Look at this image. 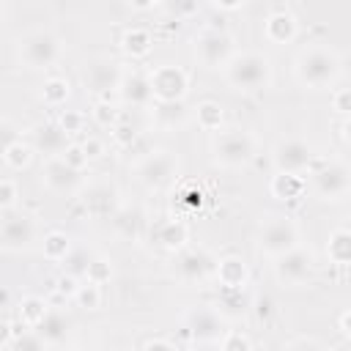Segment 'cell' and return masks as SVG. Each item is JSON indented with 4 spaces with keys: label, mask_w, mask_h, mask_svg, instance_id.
I'll return each instance as SVG.
<instances>
[{
    "label": "cell",
    "mask_w": 351,
    "mask_h": 351,
    "mask_svg": "<svg viewBox=\"0 0 351 351\" xmlns=\"http://www.w3.org/2000/svg\"><path fill=\"white\" fill-rule=\"evenodd\" d=\"M134 176L148 189H165L178 178V156L173 151H148L137 165Z\"/></svg>",
    "instance_id": "cell-9"
},
{
    "label": "cell",
    "mask_w": 351,
    "mask_h": 351,
    "mask_svg": "<svg viewBox=\"0 0 351 351\" xmlns=\"http://www.w3.org/2000/svg\"><path fill=\"white\" fill-rule=\"evenodd\" d=\"M203 200H206V195H203L197 186H181V189L176 192V203H178L181 208H186V211H197V208L203 206Z\"/></svg>",
    "instance_id": "cell-42"
},
{
    "label": "cell",
    "mask_w": 351,
    "mask_h": 351,
    "mask_svg": "<svg viewBox=\"0 0 351 351\" xmlns=\"http://www.w3.org/2000/svg\"><path fill=\"white\" fill-rule=\"evenodd\" d=\"M148 85L154 101H184L189 90V71L176 63H162L148 71Z\"/></svg>",
    "instance_id": "cell-10"
},
{
    "label": "cell",
    "mask_w": 351,
    "mask_h": 351,
    "mask_svg": "<svg viewBox=\"0 0 351 351\" xmlns=\"http://www.w3.org/2000/svg\"><path fill=\"white\" fill-rule=\"evenodd\" d=\"M69 137L71 134H80L82 129H85V115L80 112V110H63L60 115H58V121H55Z\"/></svg>",
    "instance_id": "cell-40"
},
{
    "label": "cell",
    "mask_w": 351,
    "mask_h": 351,
    "mask_svg": "<svg viewBox=\"0 0 351 351\" xmlns=\"http://www.w3.org/2000/svg\"><path fill=\"white\" fill-rule=\"evenodd\" d=\"M82 145V151H85V156H88V162L90 159H101L104 156V143L99 140V137H88L85 143H80Z\"/></svg>",
    "instance_id": "cell-50"
},
{
    "label": "cell",
    "mask_w": 351,
    "mask_h": 351,
    "mask_svg": "<svg viewBox=\"0 0 351 351\" xmlns=\"http://www.w3.org/2000/svg\"><path fill=\"white\" fill-rule=\"evenodd\" d=\"M269 192L271 197L282 200V203H299L307 192V181L302 176H291V173H277L269 181Z\"/></svg>",
    "instance_id": "cell-24"
},
{
    "label": "cell",
    "mask_w": 351,
    "mask_h": 351,
    "mask_svg": "<svg viewBox=\"0 0 351 351\" xmlns=\"http://www.w3.org/2000/svg\"><path fill=\"white\" fill-rule=\"evenodd\" d=\"M11 351H47V343L36 332H16L14 340L8 343Z\"/></svg>",
    "instance_id": "cell-39"
},
{
    "label": "cell",
    "mask_w": 351,
    "mask_h": 351,
    "mask_svg": "<svg viewBox=\"0 0 351 351\" xmlns=\"http://www.w3.org/2000/svg\"><path fill=\"white\" fill-rule=\"evenodd\" d=\"M217 346H219V351H252L250 337L244 332H239V329H228L225 337Z\"/></svg>",
    "instance_id": "cell-41"
},
{
    "label": "cell",
    "mask_w": 351,
    "mask_h": 351,
    "mask_svg": "<svg viewBox=\"0 0 351 351\" xmlns=\"http://www.w3.org/2000/svg\"><path fill=\"white\" fill-rule=\"evenodd\" d=\"M159 8H165L167 14H173V16H176V22H181V16H192V14H197V11H200V5H197V3H192V0H176V3H162Z\"/></svg>",
    "instance_id": "cell-46"
},
{
    "label": "cell",
    "mask_w": 351,
    "mask_h": 351,
    "mask_svg": "<svg viewBox=\"0 0 351 351\" xmlns=\"http://www.w3.org/2000/svg\"><path fill=\"white\" fill-rule=\"evenodd\" d=\"M30 159H33V148H30V143H25V140H16V143L3 154V162H5L11 170H25V167L30 165Z\"/></svg>",
    "instance_id": "cell-34"
},
{
    "label": "cell",
    "mask_w": 351,
    "mask_h": 351,
    "mask_svg": "<svg viewBox=\"0 0 351 351\" xmlns=\"http://www.w3.org/2000/svg\"><path fill=\"white\" fill-rule=\"evenodd\" d=\"M74 302L77 307L82 310H99L101 307V285H93V282H80L77 293H74Z\"/></svg>",
    "instance_id": "cell-36"
},
{
    "label": "cell",
    "mask_w": 351,
    "mask_h": 351,
    "mask_svg": "<svg viewBox=\"0 0 351 351\" xmlns=\"http://www.w3.org/2000/svg\"><path fill=\"white\" fill-rule=\"evenodd\" d=\"M271 162H274V170L277 173H291V176H302L304 170L313 167L315 162V154L313 148L299 140V137H285L274 145L271 151Z\"/></svg>",
    "instance_id": "cell-12"
},
{
    "label": "cell",
    "mask_w": 351,
    "mask_h": 351,
    "mask_svg": "<svg viewBox=\"0 0 351 351\" xmlns=\"http://www.w3.org/2000/svg\"><path fill=\"white\" fill-rule=\"evenodd\" d=\"M302 244V230L288 214H269L258 230V250L266 258H280Z\"/></svg>",
    "instance_id": "cell-3"
},
{
    "label": "cell",
    "mask_w": 351,
    "mask_h": 351,
    "mask_svg": "<svg viewBox=\"0 0 351 351\" xmlns=\"http://www.w3.org/2000/svg\"><path fill=\"white\" fill-rule=\"evenodd\" d=\"M69 143H71L69 134L58 123H38V126L30 129V148H33V154H41L47 159L60 156Z\"/></svg>",
    "instance_id": "cell-16"
},
{
    "label": "cell",
    "mask_w": 351,
    "mask_h": 351,
    "mask_svg": "<svg viewBox=\"0 0 351 351\" xmlns=\"http://www.w3.org/2000/svg\"><path fill=\"white\" fill-rule=\"evenodd\" d=\"M154 121L165 132H173L178 126H184V121H186L184 101H154Z\"/></svg>",
    "instance_id": "cell-27"
},
{
    "label": "cell",
    "mask_w": 351,
    "mask_h": 351,
    "mask_svg": "<svg viewBox=\"0 0 351 351\" xmlns=\"http://www.w3.org/2000/svg\"><path fill=\"white\" fill-rule=\"evenodd\" d=\"M110 137H112V143L118 145V148H132L134 143H137V129H134V123L132 121H118L112 129H110Z\"/></svg>",
    "instance_id": "cell-37"
},
{
    "label": "cell",
    "mask_w": 351,
    "mask_h": 351,
    "mask_svg": "<svg viewBox=\"0 0 351 351\" xmlns=\"http://www.w3.org/2000/svg\"><path fill=\"white\" fill-rule=\"evenodd\" d=\"M195 121L203 132H217L225 121V112H222V104L214 101V99H203L197 107H195Z\"/></svg>",
    "instance_id": "cell-29"
},
{
    "label": "cell",
    "mask_w": 351,
    "mask_h": 351,
    "mask_svg": "<svg viewBox=\"0 0 351 351\" xmlns=\"http://www.w3.org/2000/svg\"><path fill=\"white\" fill-rule=\"evenodd\" d=\"M263 33L271 44H291L299 33V22L285 5H274L271 14L263 22Z\"/></svg>",
    "instance_id": "cell-17"
},
{
    "label": "cell",
    "mask_w": 351,
    "mask_h": 351,
    "mask_svg": "<svg viewBox=\"0 0 351 351\" xmlns=\"http://www.w3.org/2000/svg\"><path fill=\"white\" fill-rule=\"evenodd\" d=\"M348 321H351V310H343L340 315H337V332L348 340L351 337V329H348Z\"/></svg>",
    "instance_id": "cell-53"
},
{
    "label": "cell",
    "mask_w": 351,
    "mask_h": 351,
    "mask_svg": "<svg viewBox=\"0 0 351 351\" xmlns=\"http://www.w3.org/2000/svg\"><path fill=\"white\" fill-rule=\"evenodd\" d=\"M217 258L203 247H184L176 255V274L184 282H206L214 274Z\"/></svg>",
    "instance_id": "cell-15"
},
{
    "label": "cell",
    "mask_w": 351,
    "mask_h": 351,
    "mask_svg": "<svg viewBox=\"0 0 351 351\" xmlns=\"http://www.w3.org/2000/svg\"><path fill=\"white\" fill-rule=\"evenodd\" d=\"M132 11H151V8H159V3H129Z\"/></svg>",
    "instance_id": "cell-57"
},
{
    "label": "cell",
    "mask_w": 351,
    "mask_h": 351,
    "mask_svg": "<svg viewBox=\"0 0 351 351\" xmlns=\"http://www.w3.org/2000/svg\"><path fill=\"white\" fill-rule=\"evenodd\" d=\"M33 332H36L44 343L58 346V343H63V340L69 337V332H71V318H69L63 310L49 307V310H47V315L41 318V324H38Z\"/></svg>",
    "instance_id": "cell-23"
},
{
    "label": "cell",
    "mask_w": 351,
    "mask_h": 351,
    "mask_svg": "<svg viewBox=\"0 0 351 351\" xmlns=\"http://www.w3.org/2000/svg\"><path fill=\"white\" fill-rule=\"evenodd\" d=\"M19 329H14V324L11 321H5V318H0V346H8L11 340H14V335H16Z\"/></svg>",
    "instance_id": "cell-52"
},
{
    "label": "cell",
    "mask_w": 351,
    "mask_h": 351,
    "mask_svg": "<svg viewBox=\"0 0 351 351\" xmlns=\"http://www.w3.org/2000/svg\"><path fill=\"white\" fill-rule=\"evenodd\" d=\"M332 110L340 115V118H348L351 115V90L348 88H337L332 93Z\"/></svg>",
    "instance_id": "cell-48"
},
{
    "label": "cell",
    "mask_w": 351,
    "mask_h": 351,
    "mask_svg": "<svg viewBox=\"0 0 351 351\" xmlns=\"http://www.w3.org/2000/svg\"><path fill=\"white\" fill-rule=\"evenodd\" d=\"M244 5H247L244 0H230V3H219V0H214V3H211L214 11H239V8H244Z\"/></svg>",
    "instance_id": "cell-54"
},
{
    "label": "cell",
    "mask_w": 351,
    "mask_h": 351,
    "mask_svg": "<svg viewBox=\"0 0 351 351\" xmlns=\"http://www.w3.org/2000/svg\"><path fill=\"white\" fill-rule=\"evenodd\" d=\"M63 44L49 30H30L19 38V60L27 69H49L60 60Z\"/></svg>",
    "instance_id": "cell-6"
},
{
    "label": "cell",
    "mask_w": 351,
    "mask_h": 351,
    "mask_svg": "<svg viewBox=\"0 0 351 351\" xmlns=\"http://www.w3.org/2000/svg\"><path fill=\"white\" fill-rule=\"evenodd\" d=\"M16 140H22V137H19V129H16L8 118H0V156H3Z\"/></svg>",
    "instance_id": "cell-47"
},
{
    "label": "cell",
    "mask_w": 351,
    "mask_h": 351,
    "mask_svg": "<svg viewBox=\"0 0 351 351\" xmlns=\"http://www.w3.org/2000/svg\"><path fill=\"white\" fill-rule=\"evenodd\" d=\"M214 277H217V282L222 285V291H239V293H241V291L247 288V282H250V269H247L244 258H239V255H225V258L217 261Z\"/></svg>",
    "instance_id": "cell-18"
},
{
    "label": "cell",
    "mask_w": 351,
    "mask_h": 351,
    "mask_svg": "<svg viewBox=\"0 0 351 351\" xmlns=\"http://www.w3.org/2000/svg\"><path fill=\"white\" fill-rule=\"evenodd\" d=\"M90 118H93L96 126L112 129V126L121 121V110H118L112 101H107V99H96V104H93V110H90Z\"/></svg>",
    "instance_id": "cell-33"
},
{
    "label": "cell",
    "mask_w": 351,
    "mask_h": 351,
    "mask_svg": "<svg viewBox=\"0 0 351 351\" xmlns=\"http://www.w3.org/2000/svg\"><path fill=\"white\" fill-rule=\"evenodd\" d=\"M285 351H326L315 337H293L288 346H285Z\"/></svg>",
    "instance_id": "cell-49"
},
{
    "label": "cell",
    "mask_w": 351,
    "mask_h": 351,
    "mask_svg": "<svg viewBox=\"0 0 351 351\" xmlns=\"http://www.w3.org/2000/svg\"><path fill=\"white\" fill-rule=\"evenodd\" d=\"M47 310H49V304H47L41 296H25V299L19 302V307H16L19 321H22V326H27V329H36V326L41 324V318L47 315Z\"/></svg>",
    "instance_id": "cell-31"
},
{
    "label": "cell",
    "mask_w": 351,
    "mask_h": 351,
    "mask_svg": "<svg viewBox=\"0 0 351 351\" xmlns=\"http://www.w3.org/2000/svg\"><path fill=\"white\" fill-rule=\"evenodd\" d=\"M82 203H85L88 214H93V217H112L118 211V192L110 184H93V186H88Z\"/></svg>",
    "instance_id": "cell-22"
},
{
    "label": "cell",
    "mask_w": 351,
    "mask_h": 351,
    "mask_svg": "<svg viewBox=\"0 0 351 351\" xmlns=\"http://www.w3.org/2000/svg\"><path fill=\"white\" fill-rule=\"evenodd\" d=\"M69 96H71V85H69L66 77H49V80H44V85H41V101L47 107H60V104H66Z\"/></svg>",
    "instance_id": "cell-32"
},
{
    "label": "cell",
    "mask_w": 351,
    "mask_h": 351,
    "mask_svg": "<svg viewBox=\"0 0 351 351\" xmlns=\"http://www.w3.org/2000/svg\"><path fill=\"white\" fill-rule=\"evenodd\" d=\"M82 351H93V348H82Z\"/></svg>",
    "instance_id": "cell-59"
},
{
    "label": "cell",
    "mask_w": 351,
    "mask_h": 351,
    "mask_svg": "<svg viewBox=\"0 0 351 351\" xmlns=\"http://www.w3.org/2000/svg\"><path fill=\"white\" fill-rule=\"evenodd\" d=\"M60 159H63L71 170H77V173H80L82 167H88V156H85V151H82V145H80V143H69V145H66V151L60 154Z\"/></svg>",
    "instance_id": "cell-43"
},
{
    "label": "cell",
    "mask_w": 351,
    "mask_h": 351,
    "mask_svg": "<svg viewBox=\"0 0 351 351\" xmlns=\"http://www.w3.org/2000/svg\"><path fill=\"white\" fill-rule=\"evenodd\" d=\"M258 140L247 129H228L219 132L211 143V159L219 167H244L255 159Z\"/></svg>",
    "instance_id": "cell-4"
},
{
    "label": "cell",
    "mask_w": 351,
    "mask_h": 351,
    "mask_svg": "<svg viewBox=\"0 0 351 351\" xmlns=\"http://www.w3.org/2000/svg\"><path fill=\"white\" fill-rule=\"evenodd\" d=\"M33 239H36V222L30 214L8 211L0 219V250H11V252L30 250Z\"/></svg>",
    "instance_id": "cell-14"
},
{
    "label": "cell",
    "mask_w": 351,
    "mask_h": 351,
    "mask_svg": "<svg viewBox=\"0 0 351 351\" xmlns=\"http://www.w3.org/2000/svg\"><path fill=\"white\" fill-rule=\"evenodd\" d=\"M154 241L167 252H181L189 241V228L184 219H162L154 225Z\"/></svg>",
    "instance_id": "cell-21"
},
{
    "label": "cell",
    "mask_w": 351,
    "mask_h": 351,
    "mask_svg": "<svg viewBox=\"0 0 351 351\" xmlns=\"http://www.w3.org/2000/svg\"><path fill=\"white\" fill-rule=\"evenodd\" d=\"M271 307H274V304H271V299H269V296H261V299L255 302V315H258V321H269V318H271V313H274Z\"/></svg>",
    "instance_id": "cell-51"
},
{
    "label": "cell",
    "mask_w": 351,
    "mask_h": 351,
    "mask_svg": "<svg viewBox=\"0 0 351 351\" xmlns=\"http://www.w3.org/2000/svg\"><path fill=\"white\" fill-rule=\"evenodd\" d=\"M143 351H176L167 340H162V337H156V340H148L145 346H143Z\"/></svg>",
    "instance_id": "cell-55"
},
{
    "label": "cell",
    "mask_w": 351,
    "mask_h": 351,
    "mask_svg": "<svg viewBox=\"0 0 351 351\" xmlns=\"http://www.w3.org/2000/svg\"><path fill=\"white\" fill-rule=\"evenodd\" d=\"M228 332L222 313L211 304H195L184 313V335L192 343H211L217 346Z\"/></svg>",
    "instance_id": "cell-7"
},
{
    "label": "cell",
    "mask_w": 351,
    "mask_h": 351,
    "mask_svg": "<svg viewBox=\"0 0 351 351\" xmlns=\"http://www.w3.org/2000/svg\"><path fill=\"white\" fill-rule=\"evenodd\" d=\"M77 288H80V280L63 271V274L55 280V299H60V302H63V299H74Z\"/></svg>",
    "instance_id": "cell-45"
},
{
    "label": "cell",
    "mask_w": 351,
    "mask_h": 351,
    "mask_svg": "<svg viewBox=\"0 0 351 351\" xmlns=\"http://www.w3.org/2000/svg\"><path fill=\"white\" fill-rule=\"evenodd\" d=\"M93 261V255L88 252V250H82V247H71V252L66 255V261H63V269H66V274H71V277H85V271H88V263Z\"/></svg>",
    "instance_id": "cell-35"
},
{
    "label": "cell",
    "mask_w": 351,
    "mask_h": 351,
    "mask_svg": "<svg viewBox=\"0 0 351 351\" xmlns=\"http://www.w3.org/2000/svg\"><path fill=\"white\" fill-rule=\"evenodd\" d=\"M192 351H219V346H211V343H195Z\"/></svg>",
    "instance_id": "cell-58"
},
{
    "label": "cell",
    "mask_w": 351,
    "mask_h": 351,
    "mask_svg": "<svg viewBox=\"0 0 351 351\" xmlns=\"http://www.w3.org/2000/svg\"><path fill=\"white\" fill-rule=\"evenodd\" d=\"M340 71H343V60H340L337 49H332L329 44H310V47L299 49V55L293 60L296 80L310 90L329 88L340 77Z\"/></svg>",
    "instance_id": "cell-1"
},
{
    "label": "cell",
    "mask_w": 351,
    "mask_h": 351,
    "mask_svg": "<svg viewBox=\"0 0 351 351\" xmlns=\"http://www.w3.org/2000/svg\"><path fill=\"white\" fill-rule=\"evenodd\" d=\"M110 277H112V266H110L107 258H93V261L88 263V271H85V280H88V282L104 285V282H110Z\"/></svg>",
    "instance_id": "cell-38"
},
{
    "label": "cell",
    "mask_w": 351,
    "mask_h": 351,
    "mask_svg": "<svg viewBox=\"0 0 351 351\" xmlns=\"http://www.w3.org/2000/svg\"><path fill=\"white\" fill-rule=\"evenodd\" d=\"M310 186L321 200H343L351 192V170L340 159H318L313 162Z\"/></svg>",
    "instance_id": "cell-5"
},
{
    "label": "cell",
    "mask_w": 351,
    "mask_h": 351,
    "mask_svg": "<svg viewBox=\"0 0 351 351\" xmlns=\"http://www.w3.org/2000/svg\"><path fill=\"white\" fill-rule=\"evenodd\" d=\"M236 55V38L222 27H206L195 38V58L206 69H225Z\"/></svg>",
    "instance_id": "cell-8"
},
{
    "label": "cell",
    "mask_w": 351,
    "mask_h": 351,
    "mask_svg": "<svg viewBox=\"0 0 351 351\" xmlns=\"http://www.w3.org/2000/svg\"><path fill=\"white\" fill-rule=\"evenodd\" d=\"M326 258H329L335 266H340V269H346V266L351 263V230H348L346 225H340V228H335V230L329 233Z\"/></svg>",
    "instance_id": "cell-26"
},
{
    "label": "cell",
    "mask_w": 351,
    "mask_h": 351,
    "mask_svg": "<svg viewBox=\"0 0 351 351\" xmlns=\"http://www.w3.org/2000/svg\"><path fill=\"white\" fill-rule=\"evenodd\" d=\"M313 266H315V258L310 250H304L302 244L280 258H274V277L280 285H288V288H296V285H304L313 274Z\"/></svg>",
    "instance_id": "cell-13"
},
{
    "label": "cell",
    "mask_w": 351,
    "mask_h": 351,
    "mask_svg": "<svg viewBox=\"0 0 351 351\" xmlns=\"http://www.w3.org/2000/svg\"><path fill=\"white\" fill-rule=\"evenodd\" d=\"M151 47H154V36H151V30H148V27H143V25L126 27V30H123V36H121V49H123L132 60L145 58V55L151 52Z\"/></svg>",
    "instance_id": "cell-25"
},
{
    "label": "cell",
    "mask_w": 351,
    "mask_h": 351,
    "mask_svg": "<svg viewBox=\"0 0 351 351\" xmlns=\"http://www.w3.org/2000/svg\"><path fill=\"white\" fill-rule=\"evenodd\" d=\"M19 200V186L11 178H0V211H14Z\"/></svg>",
    "instance_id": "cell-44"
},
{
    "label": "cell",
    "mask_w": 351,
    "mask_h": 351,
    "mask_svg": "<svg viewBox=\"0 0 351 351\" xmlns=\"http://www.w3.org/2000/svg\"><path fill=\"white\" fill-rule=\"evenodd\" d=\"M222 71H225V82L239 93H255L271 85V58L258 49L236 52Z\"/></svg>",
    "instance_id": "cell-2"
},
{
    "label": "cell",
    "mask_w": 351,
    "mask_h": 351,
    "mask_svg": "<svg viewBox=\"0 0 351 351\" xmlns=\"http://www.w3.org/2000/svg\"><path fill=\"white\" fill-rule=\"evenodd\" d=\"M121 74H123V69H121L118 60H112V58H107V55H96V58L85 60L82 82H85V88H88L93 96L110 101V93L118 90V85H121Z\"/></svg>",
    "instance_id": "cell-11"
},
{
    "label": "cell",
    "mask_w": 351,
    "mask_h": 351,
    "mask_svg": "<svg viewBox=\"0 0 351 351\" xmlns=\"http://www.w3.org/2000/svg\"><path fill=\"white\" fill-rule=\"evenodd\" d=\"M41 252H44L47 261H52V263H63L66 255L71 252V239H69L63 230H49V233L44 236Z\"/></svg>",
    "instance_id": "cell-30"
},
{
    "label": "cell",
    "mask_w": 351,
    "mask_h": 351,
    "mask_svg": "<svg viewBox=\"0 0 351 351\" xmlns=\"http://www.w3.org/2000/svg\"><path fill=\"white\" fill-rule=\"evenodd\" d=\"M112 225L123 239H137L143 225H145V217H143V211L137 206H123V208H118L112 214Z\"/></svg>",
    "instance_id": "cell-28"
},
{
    "label": "cell",
    "mask_w": 351,
    "mask_h": 351,
    "mask_svg": "<svg viewBox=\"0 0 351 351\" xmlns=\"http://www.w3.org/2000/svg\"><path fill=\"white\" fill-rule=\"evenodd\" d=\"M337 137H340L343 145L348 143V118H340V123H337Z\"/></svg>",
    "instance_id": "cell-56"
},
{
    "label": "cell",
    "mask_w": 351,
    "mask_h": 351,
    "mask_svg": "<svg viewBox=\"0 0 351 351\" xmlns=\"http://www.w3.org/2000/svg\"><path fill=\"white\" fill-rule=\"evenodd\" d=\"M41 181L44 186H49L52 192H71L77 184H80V173L71 170L60 156L55 159H47L44 167H41Z\"/></svg>",
    "instance_id": "cell-20"
},
{
    "label": "cell",
    "mask_w": 351,
    "mask_h": 351,
    "mask_svg": "<svg viewBox=\"0 0 351 351\" xmlns=\"http://www.w3.org/2000/svg\"><path fill=\"white\" fill-rule=\"evenodd\" d=\"M118 96L123 104H132V107H148L154 101L151 96V85H148V74L132 69V71H123L121 74V85H118Z\"/></svg>",
    "instance_id": "cell-19"
}]
</instances>
